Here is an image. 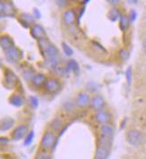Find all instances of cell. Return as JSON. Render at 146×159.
<instances>
[{
  "label": "cell",
  "mask_w": 146,
  "mask_h": 159,
  "mask_svg": "<svg viewBox=\"0 0 146 159\" xmlns=\"http://www.w3.org/2000/svg\"><path fill=\"white\" fill-rule=\"evenodd\" d=\"M38 46L41 56L43 57L45 61L51 66L52 68H59L60 64V57L58 48L50 42V40L47 38L38 41Z\"/></svg>",
  "instance_id": "6da1fadb"
},
{
  "label": "cell",
  "mask_w": 146,
  "mask_h": 159,
  "mask_svg": "<svg viewBox=\"0 0 146 159\" xmlns=\"http://www.w3.org/2000/svg\"><path fill=\"white\" fill-rule=\"evenodd\" d=\"M57 140L58 138L56 136L55 132H53L52 130L45 131L40 142V149L50 152L53 150V148L57 144Z\"/></svg>",
  "instance_id": "7a4b0ae2"
},
{
  "label": "cell",
  "mask_w": 146,
  "mask_h": 159,
  "mask_svg": "<svg viewBox=\"0 0 146 159\" xmlns=\"http://www.w3.org/2000/svg\"><path fill=\"white\" fill-rule=\"evenodd\" d=\"M144 135L137 130H130L126 133V141L134 147L140 146L144 142Z\"/></svg>",
  "instance_id": "3957f363"
},
{
  "label": "cell",
  "mask_w": 146,
  "mask_h": 159,
  "mask_svg": "<svg viewBox=\"0 0 146 159\" xmlns=\"http://www.w3.org/2000/svg\"><path fill=\"white\" fill-rule=\"evenodd\" d=\"M18 84V78L15 73L10 69H7L4 72V86L8 89H13Z\"/></svg>",
  "instance_id": "277c9868"
},
{
  "label": "cell",
  "mask_w": 146,
  "mask_h": 159,
  "mask_svg": "<svg viewBox=\"0 0 146 159\" xmlns=\"http://www.w3.org/2000/svg\"><path fill=\"white\" fill-rule=\"evenodd\" d=\"M45 90L49 94H57L61 90V83L56 78H48L44 84Z\"/></svg>",
  "instance_id": "5b68a950"
},
{
  "label": "cell",
  "mask_w": 146,
  "mask_h": 159,
  "mask_svg": "<svg viewBox=\"0 0 146 159\" xmlns=\"http://www.w3.org/2000/svg\"><path fill=\"white\" fill-rule=\"evenodd\" d=\"M22 55L21 50L18 48H16L15 46L5 51V57H6L8 62L11 63V64L17 63L22 58Z\"/></svg>",
  "instance_id": "8992f818"
},
{
  "label": "cell",
  "mask_w": 146,
  "mask_h": 159,
  "mask_svg": "<svg viewBox=\"0 0 146 159\" xmlns=\"http://www.w3.org/2000/svg\"><path fill=\"white\" fill-rule=\"evenodd\" d=\"M28 133H29L28 127L25 124H20L13 130V132L11 134V139L15 141H18L22 139H25Z\"/></svg>",
  "instance_id": "52a82bcc"
},
{
  "label": "cell",
  "mask_w": 146,
  "mask_h": 159,
  "mask_svg": "<svg viewBox=\"0 0 146 159\" xmlns=\"http://www.w3.org/2000/svg\"><path fill=\"white\" fill-rule=\"evenodd\" d=\"M110 147L98 144L94 152L93 159H108L110 153Z\"/></svg>",
  "instance_id": "ba28073f"
},
{
  "label": "cell",
  "mask_w": 146,
  "mask_h": 159,
  "mask_svg": "<svg viewBox=\"0 0 146 159\" xmlns=\"http://www.w3.org/2000/svg\"><path fill=\"white\" fill-rule=\"evenodd\" d=\"M31 36L38 41L46 38V30L40 24H33L31 27Z\"/></svg>",
  "instance_id": "9c48e42d"
},
{
  "label": "cell",
  "mask_w": 146,
  "mask_h": 159,
  "mask_svg": "<svg viewBox=\"0 0 146 159\" xmlns=\"http://www.w3.org/2000/svg\"><path fill=\"white\" fill-rule=\"evenodd\" d=\"M94 117L96 122L98 123H100V124H101V125L109 123L110 120V113L107 110H105V109H101V110L97 111Z\"/></svg>",
  "instance_id": "30bf717a"
},
{
  "label": "cell",
  "mask_w": 146,
  "mask_h": 159,
  "mask_svg": "<svg viewBox=\"0 0 146 159\" xmlns=\"http://www.w3.org/2000/svg\"><path fill=\"white\" fill-rule=\"evenodd\" d=\"M34 16L30 14H26V13H22L20 15L19 18H18V21L19 22L22 24V26H23L24 28L28 29L30 28V26L34 22ZM33 25V24H32Z\"/></svg>",
  "instance_id": "8fae6325"
},
{
  "label": "cell",
  "mask_w": 146,
  "mask_h": 159,
  "mask_svg": "<svg viewBox=\"0 0 146 159\" xmlns=\"http://www.w3.org/2000/svg\"><path fill=\"white\" fill-rule=\"evenodd\" d=\"M113 135H114V130L111 125H110L109 123L101 125L100 129V137L113 139Z\"/></svg>",
  "instance_id": "7c38bea8"
},
{
  "label": "cell",
  "mask_w": 146,
  "mask_h": 159,
  "mask_svg": "<svg viewBox=\"0 0 146 159\" xmlns=\"http://www.w3.org/2000/svg\"><path fill=\"white\" fill-rule=\"evenodd\" d=\"M91 106L97 112L99 110L103 109L104 106H105V101H104V99H103V98L101 96H98L97 95V96H94L91 99Z\"/></svg>",
  "instance_id": "4fadbf2b"
},
{
  "label": "cell",
  "mask_w": 146,
  "mask_h": 159,
  "mask_svg": "<svg viewBox=\"0 0 146 159\" xmlns=\"http://www.w3.org/2000/svg\"><path fill=\"white\" fill-rule=\"evenodd\" d=\"M15 124V120L11 117H6L3 118L0 121V130L1 131H7L13 128Z\"/></svg>",
  "instance_id": "5bb4252c"
},
{
  "label": "cell",
  "mask_w": 146,
  "mask_h": 159,
  "mask_svg": "<svg viewBox=\"0 0 146 159\" xmlns=\"http://www.w3.org/2000/svg\"><path fill=\"white\" fill-rule=\"evenodd\" d=\"M14 46H15V43L11 37H9L8 35H4V36L0 37V47L5 51L7 50Z\"/></svg>",
  "instance_id": "9a60e30c"
},
{
  "label": "cell",
  "mask_w": 146,
  "mask_h": 159,
  "mask_svg": "<svg viewBox=\"0 0 146 159\" xmlns=\"http://www.w3.org/2000/svg\"><path fill=\"white\" fill-rule=\"evenodd\" d=\"M9 103L15 107H21L24 105V99L20 94H15L11 95V97L9 98Z\"/></svg>",
  "instance_id": "2e32d148"
},
{
  "label": "cell",
  "mask_w": 146,
  "mask_h": 159,
  "mask_svg": "<svg viewBox=\"0 0 146 159\" xmlns=\"http://www.w3.org/2000/svg\"><path fill=\"white\" fill-rule=\"evenodd\" d=\"M90 103V96L86 92H80L76 98V104L80 107H84Z\"/></svg>",
  "instance_id": "e0dca14e"
},
{
  "label": "cell",
  "mask_w": 146,
  "mask_h": 159,
  "mask_svg": "<svg viewBox=\"0 0 146 159\" xmlns=\"http://www.w3.org/2000/svg\"><path fill=\"white\" fill-rule=\"evenodd\" d=\"M75 19H76V15H75L74 11L72 10V9L66 10V12L64 13V15H63V20L67 25L73 24V22H75Z\"/></svg>",
  "instance_id": "ac0fdd59"
},
{
  "label": "cell",
  "mask_w": 146,
  "mask_h": 159,
  "mask_svg": "<svg viewBox=\"0 0 146 159\" xmlns=\"http://www.w3.org/2000/svg\"><path fill=\"white\" fill-rule=\"evenodd\" d=\"M47 79L48 78L44 75L43 73H37L33 76V78L31 80V82L35 87H41V86H44Z\"/></svg>",
  "instance_id": "d6986e66"
},
{
  "label": "cell",
  "mask_w": 146,
  "mask_h": 159,
  "mask_svg": "<svg viewBox=\"0 0 146 159\" xmlns=\"http://www.w3.org/2000/svg\"><path fill=\"white\" fill-rule=\"evenodd\" d=\"M130 25V19L127 15H122L119 18V27L122 30H126Z\"/></svg>",
  "instance_id": "ffe728a7"
},
{
  "label": "cell",
  "mask_w": 146,
  "mask_h": 159,
  "mask_svg": "<svg viewBox=\"0 0 146 159\" xmlns=\"http://www.w3.org/2000/svg\"><path fill=\"white\" fill-rule=\"evenodd\" d=\"M66 72H79V65L78 63L73 60L71 59L67 62V65H66Z\"/></svg>",
  "instance_id": "44dd1931"
},
{
  "label": "cell",
  "mask_w": 146,
  "mask_h": 159,
  "mask_svg": "<svg viewBox=\"0 0 146 159\" xmlns=\"http://www.w3.org/2000/svg\"><path fill=\"white\" fill-rule=\"evenodd\" d=\"M15 13V9L14 5L11 2L5 3V10H4V16H14Z\"/></svg>",
  "instance_id": "7402d4cb"
},
{
  "label": "cell",
  "mask_w": 146,
  "mask_h": 159,
  "mask_svg": "<svg viewBox=\"0 0 146 159\" xmlns=\"http://www.w3.org/2000/svg\"><path fill=\"white\" fill-rule=\"evenodd\" d=\"M33 159H52V157L50 152L45 151V150H42V149H39L36 152Z\"/></svg>",
  "instance_id": "603a6c76"
},
{
  "label": "cell",
  "mask_w": 146,
  "mask_h": 159,
  "mask_svg": "<svg viewBox=\"0 0 146 159\" xmlns=\"http://www.w3.org/2000/svg\"><path fill=\"white\" fill-rule=\"evenodd\" d=\"M63 127V124H62V122L59 120V118H56L52 121L51 124H50V128H51V130L54 132V131H59L61 130V128Z\"/></svg>",
  "instance_id": "cb8c5ba5"
},
{
  "label": "cell",
  "mask_w": 146,
  "mask_h": 159,
  "mask_svg": "<svg viewBox=\"0 0 146 159\" xmlns=\"http://www.w3.org/2000/svg\"><path fill=\"white\" fill-rule=\"evenodd\" d=\"M120 14H119V12H118V10L116 9V8H113V9H111L110 12H109V14H108V17H109V19H110V21H112V22H115V21H117V19H119L120 18Z\"/></svg>",
  "instance_id": "d4e9b609"
},
{
  "label": "cell",
  "mask_w": 146,
  "mask_h": 159,
  "mask_svg": "<svg viewBox=\"0 0 146 159\" xmlns=\"http://www.w3.org/2000/svg\"><path fill=\"white\" fill-rule=\"evenodd\" d=\"M62 49L66 57H72L73 55V50L72 49V48L66 42H62Z\"/></svg>",
  "instance_id": "484cf974"
},
{
  "label": "cell",
  "mask_w": 146,
  "mask_h": 159,
  "mask_svg": "<svg viewBox=\"0 0 146 159\" xmlns=\"http://www.w3.org/2000/svg\"><path fill=\"white\" fill-rule=\"evenodd\" d=\"M33 139H34V131L31 130V131H29V133L27 134V136L24 139V146H29L32 143L33 141Z\"/></svg>",
  "instance_id": "4316f807"
},
{
  "label": "cell",
  "mask_w": 146,
  "mask_h": 159,
  "mask_svg": "<svg viewBox=\"0 0 146 159\" xmlns=\"http://www.w3.org/2000/svg\"><path fill=\"white\" fill-rule=\"evenodd\" d=\"M29 102H30V105L32 107V108H34V109H36L37 107H39V104H40V101H39L38 98L35 97V96H30Z\"/></svg>",
  "instance_id": "83f0119b"
},
{
  "label": "cell",
  "mask_w": 146,
  "mask_h": 159,
  "mask_svg": "<svg viewBox=\"0 0 146 159\" xmlns=\"http://www.w3.org/2000/svg\"><path fill=\"white\" fill-rule=\"evenodd\" d=\"M119 57L121 58L122 60H127L129 57V52L126 49H121L119 51Z\"/></svg>",
  "instance_id": "f1b7e54d"
},
{
  "label": "cell",
  "mask_w": 146,
  "mask_h": 159,
  "mask_svg": "<svg viewBox=\"0 0 146 159\" xmlns=\"http://www.w3.org/2000/svg\"><path fill=\"white\" fill-rule=\"evenodd\" d=\"M125 78H126V80H127V83L128 84H131L132 79H133V72H132V68L129 67L126 72H125Z\"/></svg>",
  "instance_id": "f546056e"
},
{
  "label": "cell",
  "mask_w": 146,
  "mask_h": 159,
  "mask_svg": "<svg viewBox=\"0 0 146 159\" xmlns=\"http://www.w3.org/2000/svg\"><path fill=\"white\" fill-rule=\"evenodd\" d=\"M34 75H35L34 72H31V71H26V72H23V78L26 80H31Z\"/></svg>",
  "instance_id": "4dcf8cb0"
},
{
  "label": "cell",
  "mask_w": 146,
  "mask_h": 159,
  "mask_svg": "<svg viewBox=\"0 0 146 159\" xmlns=\"http://www.w3.org/2000/svg\"><path fill=\"white\" fill-rule=\"evenodd\" d=\"M9 143V139L7 137H0V148L7 147Z\"/></svg>",
  "instance_id": "1f68e13d"
},
{
  "label": "cell",
  "mask_w": 146,
  "mask_h": 159,
  "mask_svg": "<svg viewBox=\"0 0 146 159\" xmlns=\"http://www.w3.org/2000/svg\"><path fill=\"white\" fill-rule=\"evenodd\" d=\"M136 16H137V14H136V12L135 11H134V10H132L131 12H130V15H129V19L131 20V21H135V19H136Z\"/></svg>",
  "instance_id": "d6a6232c"
},
{
  "label": "cell",
  "mask_w": 146,
  "mask_h": 159,
  "mask_svg": "<svg viewBox=\"0 0 146 159\" xmlns=\"http://www.w3.org/2000/svg\"><path fill=\"white\" fill-rule=\"evenodd\" d=\"M33 16L37 18V19H40V17H41V14H40V12L37 9V8H34L33 9Z\"/></svg>",
  "instance_id": "836d02e7"
},
{
  "label": "cell",
  "mask_w": 146,
  "mask_h": 159,
  "mask_svg": "<svg viewBox=\"0 0 146 159\" xmlns=\"http://www.w3.org/2000/svg\"><path fill=\"white\" fill-rule=\"evenodd\" d=\"M4 10H5V3L0 1V17L4 16Z\"/></svg>",
  "instance_id": "e575fe53"
},
{
  "label": "cell",
  "mask_w": 146,
  "mask_h": 159,
  "mask_svg": "<svg viewBox=\"0 0 146 159\" xmlns=\"http://www.w3.org/2000/svg\"><path fill=\"white\" fill-rule=\"evenodd\" d=\"M57 4L59 5V7H64L65 6L67 5V2L66 1H57Z\"/></svg>",
  "instance_id": "d590c367"
},
{
  "label": "cell",
  "mask_w": 146,
  "mask_h": 159,
  "mask_svg": "<svg viewBox=\"0 0 146 159\" xmlns=\"http://www.w3.org/2000/svg\"><path fill=\"white\" fill-rule=\"evenodd\" d=\"M143 48H144V50L146 52V39H144V42H143Z\"/></svg>",
  "instance_id": "8d00e7d4"
},
{
  "label": "cell",
  "mask_w": 146,
  "mask_h": 159,
  "mask_svg": "<svg viewBox=\"0 0 146 159\" xmlns=\"http://www.w3.org/2000/svg\"><path fill=\"white\" fill-rule=\"evenodd\" d=\"M111 5H117V3H119V1H108Z\"/></svg>",
  "instance_id": "74e56055"
}]
</instances>
